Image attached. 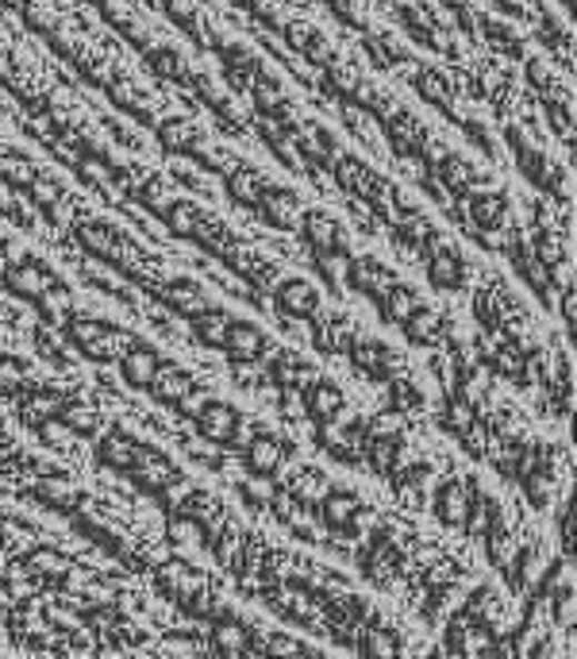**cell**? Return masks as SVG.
<instances>
[{
	"label": "cell",
	"instance_id": "obj_1",
	"mask_svg": "<svg viewBox=\"0 0 577 659\" xmlns=\"http://www.w3.org/2000/svg\"><path fill=\"white\" fill-rule=\"evenodd\" d=\"M378 131H381L385 147H389V151L397 155L400 163H408V158L416 163V158H420V151L431 144V136H435L431 124L424 120L420 112H412L408 105L392 108V112L378 124Z\"/></svg>",
	"mask_w": 577,
	"mask_h": 659
},
{
	"label": "cell",
	"instance_id": "obj_2",
	"mask_svg": "<svg viewBox=\"0 0 577 659\" xmlns=\"http://www.w3.org/2000/svg\"><path fill=\"white\" fill-rule=\"evenodd\" d=\"M328 174L339 181L342 194L358 197L362 205L374 201V197H385V194H389V186H392V181L385 178L378 166H374L366 155H358V151H342L336 163H331Z\"/></svg>",
	"mask_w": 577,
	"mask_h": 659
},
{
	"label": "cell",
	"instance_id": "obj_3",
	"mask_svg": "<svg viewBox=\"0 0 577 659\" xmlns=\"http://www.w3.org/2000/svg\"><path fill=\"white\" fill-rule=\"evenodd\" d=\"M281 39H286V47L297 58H305L308 66H316V70H324L328 62H336L342 55V43L336 36H328V31L320 28V23L312 20H286L278 31Z\"/></svg>",
	"mask_w": 577,
	"mask_h": 659
},
{
	"label": "cell",
	"instance_id": "obj_4",
	"mask_svg": "<svg viewBox=\"0 0 577 659\" xmlns=\"http://www.w3.org/2000/svg\"><path fill=\"white\" fill-rule=\"evenodd\" d=\"M474 36L485 39L493 55L508 58V62H528L531 58V36L520 28V23L505 20L497 12H478V23H474Z\"/></svg>",
	"mask_w": 577,
	"mask_h": 659
},
{
	"label": "cell",
	"instance_id": "obj_5",
	"mask_svg": "<svg viewBox=\"0 0 577 659\" xmlns=\"http://www.w3.org/2000/svg\"><path fill=\"white\" fill-rule=\"evenodd\" d=\"M105 94H108V101L120 108L123 116H131V120L143 124V128H155V124L166 116V108H170V97H166L162 89L136 86L131 78H123V81H116V86H108Z\"/></svg>",
	"mask_w": 577,
	"mask_h": 659
},
{
	"label": "cell",
	"instance_id": "obj_6",
	"mask_svg": "<svg viewBox=\"0 0 577 659\" xmlns=\"http://www.w3.org/2000/svg\"><path fill=\"white\" fill-rule=\"evenodd\" d=\"M155 144L162 147L170 158H192L208 147V131L197 116L186 112H170L155 124Z\"/></svg>",
	"mask_w": 577,
	"mask_h": 659
},
{
	"label": "cell",
	"instance_id": "obj_7",
	"mask_svg": "<svg viewBox=\"0 0 577 659\" xmlns=\"http://www.w3.org/2000/svg\"><path fill=\"white\" fill-rule=\"evenodd\" d=\"M458 208H466V220L478 236H493V232L508 228V194L500 186H478L466 197H458Z\"/></svg>",
	"mask_w": 577,
	"mask_h": 659
},
{
	"label": "cell",
	"instance_id": "obj_8",
	"mask_svg": "<svg viewBox=\"0 0 577 659\" xmlns=\"http://www.w3.org/2000/svg\"><path fill=\"white\" fill-rule=\"evenodd\" d=\"M358 51H362V58H370V66H378V70H405V66L416 62L412 51H408V39L397 28H381V23H370L358 36Z\"/></svg>",
	"mask_w": 577,
	"mask_h": 659
},
{
	"label": "cell",
	"instance_id": "obj_9",
	"mask_svg": "<svg viewBox=\"0 0 577 659\" xmlns=\"http://www.w3.org/2000/svg\"><path fill=\"white\" fill-rule=\"evenodd\" d=\"M297 228H300V236H305V244L320 258L347 255V228H342L339 216H331L328 208H305Z\"/></svg>",
	"mask_w": 577,
	"mask_h": 659
},
{
	"label": "cell",
	"instance_id": "obj_10",
	"mask_svg": "<svg viewBox=\"0 0 577 659\" xmlns=\"http://www.w3.org/2000/svg\"><path fill=\"white\" fill-rule=\"evenodd\" d=\"M143 66L150 73H155L158 81H170V86H181V81L189 78L192 70V55L186 47H178L173 39H155V43L143 51Z\"/></svg>",
	"mask_w": 577,
	"mask_h": 659
},
{
	"label": "cell",
	"instance_id": "obj_11",
	"mask_svg": "<svg viewBox=\"0 0 577 659\" xmlns=\"http://www.w3.org/2000/svg\"><path fill=\"white\" fill-rule=\"evenodd\" d=\"M255 213L262 216L270 228H297L300 213H305V205H300V194L292 186H286V181H273L270 189L262 194V201L255 205Z\"/></svg>",
	"mask_w": 577,
	"mask_h": 659
},
{
	"label": "cell",
	"instance_id": "obj_12",
	"mask_svg": "<svg viewBox=\"0 0 577 659\" xmlns=\"http://www.w3.org/2000/svg\"><path fill=\"white\" fill-rule=\"evenodd\" d=\"M362 81H366V66L358 62L355 55H347V51H342L336 62H328L320 70V89L328 97H336L339 105H347L350 97L358 94V86H362Z\"/></svg>",
	"mask_w": 577,
	"mask_h": 659
},
{
	"label": "cell",
	"instance_id": "obj_13",
	"mask_svg": "<svg viewBox=\"0 0 577 659\" xmlns=\"http://www.w3.org/2000/svg\"><path fill=\"white\" fill-rule=\"evenodd\" d=\"M273 186V178L266 170H258L255 163H239L236 170L223 178V189H228V197L242 208H255L262 201V194Z\"/></svg>",
	"mask_w": 577,
	"mask_h": 659
},
{
	"label": "cell",
	"instance_id": "obj_14",
	"mask_svg": "<svg viewBox=\"0 0 577 659\" xmlns=\"http://www.w3.org/2000/svg\"><path fill=\"white\" fill-rule=\"evenodd\" d=\"M16 8H20V20L28 31H36V36L50 39L54 31H62L66 23V8L58 4V0H12Z\"/></svg>",
	"mask_w": 577,
	"mask_h": 659
},
{
	"label": "cell",
	"instance_id": "obj_15",
	"mask_svg": "<svg viewBox=\"0 0 577 659\" xmlns=\"http://www.w3.org/2000/svg\"><path fill=\"white\" fill-rule=\"evenodd\" d=\"M347 278H350V286L355 289H362V294H370V297H381L385 289L392 286V271L381 263V258H374V255H355L347 263Z\"/></svg>",
	"mask_w": 577,
	"mask_h": 659
},
{
	"label": "cell",
	"instance_id": "obj_16",
	"mask_svg": "<svg viewBox=\"0 0 577 659\" xmlns=\"http://www.w3.org/2000/svg\"><path fill=\"white\" fill-rule=\"evenodd\" d=\"M39 170L43 166H39V158L31 151H20V147H4L0 151V186L4 189H28Z\"/></svg>",
	"mask_w": 577,
	"mask_h": 659
},
{
	"label": "cell",
	"instance_id": "obj_17",
	"mask_svg": "<svg viewBox=\"0 0 577 659\" xmlns=\"http://www.w3.org/2000/svg\"><path fill=\"white\" fill-rule=\"evenodd\" d=\"M278 305L292 316H312L316 305H320V289L308 278H286L278 286Z\"/></svg>",
	"mask_w": 577,
	"mask_h": 659
},
{
	"label": "cell",
	"instance_id": "obj_18",
	"mask_svg": "<svg viewBox=\"0 0 577 659\" xmlns=\"http://www.w3.org/2000/svg\"><path fill=\"white\" fill-rule=\"evenodd\" d=\"M324 8H328L331 16H336L339 28L355 31V36H362L366 28H370V8H366V0H320Z\"/></svg>",
	"mask_w": 577,
	"mask_h": 659
},
{
	"label": "cell",
	"instance_id": "obj_19",
	"mask_svg": "<svg viewBox=\"0 0 577 659\" xmlns=\"http://www.w3.org/2000/svg\"><path fill=\"white\" fill-rule=\"evenodd\" d=\"M23 194H28V201L36 208H54L66 197V181H62V174H54V170H39L36 181H31Z\"/></svg>",
	"mask_w": 577,
	"mask_h": 659
},
{
	"label": "cell",
	"instance_id": "obj_20",
	"mask_svg": "<svg viewBox=\"0 0 577 659\" xmlns=\"http://www.w3.org/2000/svg\"><path fill=\"white\" fill-rule=\"evenodd\" d=\"M339 116H342V128H347L350 136L358 139V144H366V147H378L381 131H378V124H374L370 116L362 112V108H358V105H339Z\"/></svg>",
	"mask_w": 577,
	"mask_h": 659
},
{
	"label": "cell",
	"instance_id": "obj_21",
	"mask_svg": "<svg viewBox=\"0 0 577 659\" xmlns=\"http://www.w3.org/2000/svg\"><path fill=\"white\" fill-rule=\"evenodd\" d=\"M228 347L236 352L239 358H250L258 355V347H262V332L255 328V324H228Z\"/></svg>",
	"mask_w": 577,
	"mask_h": 659
},
{
	"label": "cell",
	"instance_id": "obj_22",
	"mask_svg": "<svg viewBox=\"0 0 577 659\" xmlns=\"http://www.w3.org/2000/svg\"><path fill=\"white\" fill-rule=\"evenodd\" d=\"M123 371H128L131 382L147 386V382H155V374H158V358L150 355V352H131L128 363H123Z\"/></svg>",
	"mask_w": 577,
	"mask_h": 659
},
{
	"label": "cell",
	"instance_id": "obj_23",
	"mask_svg": "<svg viewBox=\"0 0 577 659\" xmlns=\"http://www.w3.org/2000/svg\"><path fill=\"white\" fill-rule=\"evenodd\" d=\"M563 8H566V12H570V8H574V0H563Z\"/></svg>",
	"mask_w": 577,
	"mask_h": 659
},
{
	"label": "cell",
	"instance_id": "obj_24",
	"mask_svg": "<svg viewBox=\"0 0 577 659\" xmlns=\"http://www.w3.org/2000/svg\"><path fill=\"white\" fill-rule=\"evenodd\" d=\"M381 4H389V0H381Z\"/></svg>",
	"mask_w": 577,
	"mask_h": 659
}]
</instances>
